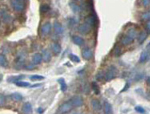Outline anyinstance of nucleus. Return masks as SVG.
<instances>
[{
    "label": "nucleus",
    "mask_w": 150,
    "mask_h": 114,
    "mask_svg": "<svg viewBox=\"0 0 150 114\" xmlns=\"http://www.w3.org/2000/svg\"><path fill=\"white\" fill-rule=\"evenodd\" d=\"M118 73V69L116 68V66L114 65H110L107 68V70L105 71V79L106 81H110V80L114 79L116 77V75Z\"/></svg>",
    "instance_id": "1"
},
{
    "label": "nucleus",
    "mask_w": 150,
    "mask_h": 114,
    "mask_svg": "<svg viewBox=\"0 0 150 114\" xmlns=\"http://www.w3.org/2000/svg\"><path fill=\"white\" fill-rule=\"evenodd\" d=\"M51 28H52V24L50 22H44L41 25L40 27V30H39V33H40V36L42 38L46 37L50 34V31H51Z\"/></svg>",
    "instance_id": "2"
},
{
    "label": "nucleus",
    "mask_w": 150,
    "mask_h": 114,
    "mask_svg": "<svg viewBox=\"0 0 150 114\" xmlns=\"http://www.w3.org/2000/svg\"><path fill=\"white\" fill-rule=\"evenodd\" d=\"M72 108H73V105H72L71 101H65L61 104V105L59 106V108H58V113L59 114H65V113H68L69 111L72 110Z\"/></svg>",
    "instance_id": "3"
},
{
    "label": "nucleus",
    "mask_w": 150,
    "mask_h": 114,
    "mask_svg": "<svg viewBox=\"0 0 150 114\" xmlns=\"http://www.w3.org/2000/svg\"><path fill=\"white\" fill-rule=\"evenodd\" d=\"M11 6L15 12H22L25 9V2L17 1V0H11Z\"/></svg>",
    "instance_id": "4"
},
{
    "label": "nucleus",
    "mask_w": 150,
    "mask_h": 114,
    "mask_svg": "<svg viewBox=\"0 0 150 114\" xmlns=\"http://www.w3.org/2000/svg\"><path fill=\"white\" fill-rule=\"evenodd\" d=\"M0 16H1V21L4 23H10L12 20V17L6 8L2 7L1 10H0Z\"/></svg>",
    "instance_id": "5"
},
{
    "label": "nucleus",
    "mask_w": 150,
    "mask_h": 114,
    "mask_svg": "<svg viewBox=\"0 0 150 114\" xmlns=\"http://www.w3.org/2000/svg\"><path fill=\"white\" fill-rule=\"evenodd\" d=\"M84 22L88 23L89 25H91L92 27H96L98 25V18H97V15L95 13H91L90 15H88L87 17L85 18Z\"/></svg>",
    "instance_id": "6"
},
{
    "label": "nucleus",
    "mask_w": 150,
    "mask_h": 114,
    "mask_svg": "<svg viewBox=\"0 0 150 114\" xmlns=\"http://www.w3.org/2000/svg\"><path fill=\"white\" fill-rule=\"evenodd\" d=\"M70 101H71L72 105H73V107H75V108H79L83 105V99H82V97L79 95L73 96L71 99H70Z\"/></svg>",
    "instance_id": "7"
},
{
    "label": "nucleus",
    "mask_w": 150,
    "mask_h": 114,
    "mask_svg": "<svg viewBox=\"0 0 150 114\" xmlns=\"http://www.w3.org/2000/svg\"><path fill=\"white\" fill-rule=\"evenodd\" d=\"M91 29H92V26L89 25V24L86 22L81 23L80 25L78 26V31L81 33V34H88V33L91 31Z\"/></svg>",
    "instance_id": "8"
},
{
    "label": "nucleus",
    "mask_w": 150,
    "mask_h": 114,
    "mask_svg": "<svg viewBox=\"0 0 150 114\" xmlns=\"http://www.w3.org/2000/svg\"><path fill=\"white\" fill-rule=\"evenodd\" d=\"M53 31H54V33L56 35H61L63 34V26L61 25V23L58 22V21H54V23H53Z\"/></svg>",
    "instance_id": "9"
},
{
    "label": "nucleus",
    "mask_w": 150,
    "mask_h": 114,
    "mask_svg": "<svg viewBox=\"0 0 150 114\" xmlns=\"http://www.w3.org/2000/svg\"><path fill=\"white\" fill-rule=\"evenodd\" d=\"M93 56V51L91 48L85 47L82 50V57L84 58V60H90Z\"/></svg>",
    "instance_id": "10"
},
{
    "label": "nucleus",
    "mask_w": 150,
    "mask_h": 114,
    "mask_svg": "<svg viewBox=\"0 0 150 114\" xmlns=\"http://www.w3.org/2000/svg\"><path fill=\"white\" fill-rule=\"evenodd\" d=\"M41 54H42L43 57V61L44 62H49L52 58V54H51V50L49 49H42L41 51Z\"/></svg>",
    "instance_id": "11"
},
{
    "label": "nucleus",
    "mask_w": 150,
    "mask_h": 114,
    "mask_svg": "<svg viewBox=\"0 0 150 114\" xmlns=\"http://www.w3.org/2000/svg\"><path fill=\"white\" fill-rule=\"evenodd\" d=\"M126 35L129 36L130 38H132L133 40H135L137 37H138V31L136 30V28L135 27H130L126 31Z\"/></svg>",
    "instance_id": "12"
},
{
    "label": "nucleus",
    "mask_w": 150,
    "mask_h": 114,
    "mask_svg": "<svg viewBox=\"0 0 150 114\" xmlns=\"http://www.w3.org/2000/svg\"><path fill=\"white\" fill-rule=\"evenodd\" d=\"M50 50H51L55 55H58L61 52V45L57 42H53L50 44Z\"/></svg>",
    "instance_id": "13"
},
{
    "label": "nucleus",
    "mask_w": 150,
    "mask_h": 114,
    "mask_svg": "<svg viewBox=\"0 0 150 114\" xmlns=\"http://www.w3.org/2000/svg\"><path fill=\"white\" fill-rule=\"evenodd\" d=\"M102 110H103L104 114H113L112 105H111V104L108 102V101H104Z\"/></svg>",
    "instance_id": "14"
},
{
    "label": "nucleus",
    "mask_w": 150,
    "mask_h": 114,
    "mask_svg": "<svg viewBox=\"0 0 150 114\" xmlns=\"http://www.w3.org/2000/svg\"><path fill=\"white\" fill-rule=\"evenodd\" d=\"M91 107L94 111H100L102 109L103 105H101L100 101L97 100V99H92L91 100Z\"/></svg>",
    "instance_id": "15"
},
{
    "label": "nucleus",
    "mask_w": 150,
    "mask_h": 114,
    "mask_svg": "<svg viewBox=\"0 0 150 114\" xmlns=\"http://www.w3.org/2000/svg\"><path fill=\"white\" fill-rule=\"evenodd\" d=\"M42 61H43V57H42V54H41V53H34V54H33V56H32L33 64L38 65Z\"/></svg>",
    "instance_id": "16"
},
{
    "label": "nucleus",
    "mask_w": 150,
    "mask_h": 114,
    "mask_svg": "<svg viewBox=\"0 0 150 114\" xmlns=\"http://www.w3.org/2000/svg\"><path fill=\"white\" fill-rule=\"evenodd\" d=\"M25 77V75H17V76H9L7 78V81L9 83H17L19 81H22V79Z\"/></svg>",
    "instance_id": "17"
},
{
    "label": "nucleus",
    "mask_w": 150,
    "mask_h": 114,
    "mask_svg": "<svg viewBox=\"0 0 150 114\" xmlns=\"http://www.w3.org/2000/svg\"><path fill=\"white\" fill-rule=\"evenodd\" d=\"M72 41L75 45L77 46H83L84 45V39L79 35H73L72 36Z\"/></svg>",
    "instance_id": "18"
},
{
    "label": "nucleus",
    "mask_w": 150,
    "mask_h": 114,
    "mask_svg": "<svg viewBox=\"0 0 150 114\" xmlns=\"http://www.w3.org/2000/svg\"><path fill=\"white\" fill-rule=\"evenodd\" d=\"M33 112V108L29 102L24 103V105L22 106V113L23 114H32Z\"/></svg>",
    "instance_id": "19"
},
{
    "label": "nucleus",
    "mask_w": 150,
    "mask_h": 114,
    "mask_svg": "<svg viewBox=\"0 0 150 114\" xmlns=\"http://www.w3.org/2000/svg\"><path fill=\"white\" fill-rule=\"evenodd\" d=\"M149 33L147 32L146 30H143V31H141V32H139L138 33V37H137V39H138V42L140 43V44H142V43L144 42L145 40H146V38H147V36H148Z\"/></svg>",
    "instance_id": "20"
},
{
    "label": "nucleus",
    "mask_w": 150,
    "mask_h": 114,
    "mask_svg": "<svg viewBox=\"0 0 150 114\" xmlns=\"http://www.w3.org/2000/svg\"><path fill=\"white\" fill-rule=\"evenodd\" d=\"M69 6H70V8H71V10H72V12H73V13L78 14L79 12L81 11V7L79 6L78 4H77L75 1L70 2V3H69Z\"/></svg>",
    "instance_id": "21"
},
{
    "label": "nucleus",
    "mask_w": 150,
    "mask_h": 114,
    "mask_svg": "<svg viewBox=\"0 0 150 114\" xmlns=\"http://www.w3.org/2000/svg\"><path fill=\"white\" fill-rule=\"evenodd\" d=\"M133 40L132 38H130L129 36H127V35H124L123 37L120 39V43L123 45V46H128V45H130L131 43L133 42Z\"/></svg>",
    "instance_id": "22"
},
{
    "label": "nucleus",
    "mask_w": 150,
    "mask_h": 114,
    "mask_svg": "<svg viewBox=\"0 0 150 114\" xmlns=\"http://www.w3.org/2000/svg\"><path fill=\"white\" fill-rule=\"evenodd\" d=\"M150 58V53L148 51H143L140 55V58H139V62L140 63H145L146 61H148Z\"/></svg>",
    "instance_id": "23"
},
{
    "label": "nucleus",
    "mask_w": 150,
    "mask_h": 114,
    "mask_svg": "<svg viewBox=\"0 0 150 114\" xmlns=\"http://www.w3.org/2000/svg\"><path fill=\"white\" fill-rule=\"evenodd\" d=\"M57 81H58V83H59V85H60V89H61V91L62 92L66 91L67 90V84H66V82H65L64 78H59Z\"/></svg>",
    "instance_id": "24"
},
{
    "label": "nucleus",
    "mask_w": 150,
    "mask_h": 114,
    "mask_svg": "<svg viewBox=\"0 0 150 114\" xmlns=\"http://www.w3.org/2000/svg\"><path fill=\"white\" fill-rule=\"evenodd\" d=\"M10 98L12 99V100L14 101H17V102H19V101H21L23 99L22 95H21L20 93H18V92H14V93H12L10 95Z\"/></svg>",
    "instance_id": "25"
},
{
    "label": "nucleus",
    "mask_w": 150,
    "mask_h": 114,
    "mask_svg": "<svg viewBox=\"0 0 150 114\" xmlns=\"http://www.w3.org/2000/svg\"><path fill=\"white\" fill-rule=\"evenodd\" d=\"M0 65H1V67H4V68L7 67V65H8L6 56L3 54V53H1V54H0Z\"/></svg>",
    "instance_id": "26"
},
{
    "label": "nucleus",
    "mask_w": 150,
    "mask_h": 114,
    "mask_svg": "<svg viewBox=\"0 0 150 114\" xmlns=\"http://www.w3.org/2000/svg\"><path fill=\"white\" fill-rule=\"evenodd\" d=\"M50 6L47 5V4H41L40 6V13L41 14H47L48 12L50 11Z\"/></svg>",
    "instance_id": "27"
},
{
    "label": "nucleus",
    "mask_w": 150,
    "mask_h": 114,
    "mask_svg": "<svg viewBox=\"0 0 150 114\" xmlns=\"http://www.w3.org/2000/svg\"><path fill=\"white\" fill-rule=\"evenodd\" d=\"M141 19H142V20H145L146 22H147V21H149L150 20V10L149 11H145L144 13H142Z\"/></svg>",
    "instance_id": "28"
},
{
    "label": "nucleus",
    "mask_w": 150,
    "mask_h": 114,
    "mask_svg": "<svg viewBox=\"0 0 150 114\" xmlns=\"http://www.w3.org/2000/svg\"><path fill=\"white\" fill-rule=\"evenodd\" d=\"M121 53H122L121 48L118 47V46H116L114 49H113V55H114V56H116V57L120 56V55H121Z\"/></svg>",
    "instance_id": "29"
},
{
    "label": "nucleus",
    "mask_w": 150,
    "mask_h": 114,
    "mask_svg": "<svg viewBox=\"0 0 150 114\" xmlns=\"http://www.w3.org/2000/svg\"><path fill=\"white\" fill-rule=\"evenodd\" d=\"M69 58H70V60L71 61H73V62H75V63H79L80 62V58H79L77 55H75V54H69Z\"/></svg>",
    "instance_id": "30"
},
{
    "label": "nucleus",
    "mask_w": 150,
    "mask_h": 114,
    "mask_svg": "<svg viewBox=\"0 0 150 114\" xmlns=\"http://www.w3.org/2000/svg\"><path fill=\"white\" fill-rule=\"evenodd\" d=\"M102 79H105V73L103 71H99L97 75H96V80L97 81H101Z\"/></svg>",
    "instance_id": "31"
},
{
    "label": "nucleus",
    "mask_w": 150,
    "mask_h": 114,
    "mask_svg": "<svg viewBox=\"0 0 150 114\" xmlns=\"http://www.w3.org/2000/svg\"><path fill=\"white\" fill-rule=\"evenodd\" d=\"M92 89H93V91H94V93L95 94H100V90H99V87L97 85V83L96 82H93L92 83Z\"/></svg>",
    "instance_id": "32"
},
{
    "label": "nucleus",
    "mask_w": 150,
    "mask_h": 114,
    "mask_svg": "<svg viewBox=\"0 0 150 114\" xmlns=\"http://www.w3.org/2000/svg\"><path fill=\"white\" fill-rule=\"evenodd\" d=\"M16 85L19 86V87H29V86H31L30 84L28 83V82H26V81H19L17 82V83H15Z\"/></svg>",
    "instance_id": "33"
},
{
    "label": "nucleus",
    "mask_w": 150,
    "mask_h": 114,
    "mask_svg": "<svg viewBox=\"0 0 150 114\" xmlns=\"http://www.w3.org/2000/svg\"><path fill=\"white\" fill-rule=\"evenodd\" d=\"M30 79L31 80H36V81H40V80H43L44 79V77L41 76V75H31L30 76Z\"/></svg>",
    "instance_id": "34"
},
{
    "label": "nucleus",
    "mask_w": 150,
    "mask_h": 114,
    "mask_svg": "<svg viewBox=\"0 0 150 114\" xmlns=\"http://www.w3.org/2000/svg\"><path fill=\"white\" fill-rule=\"evenodd\" d=\"M67 22H68V25L70 26V27H72V26H74L75 24L77 23V20L74 18H69L68 20H67Z\"/></svg>",
    "instance_id": "35"
},
{
    "label": "nucleus",
    "mask_w": 150,
    "mask_h": 114,
    "mask_svg": "<svg viewBox=\"0 0 150 114\" xmlns=\"http://www.w3.org/2000/svg\"><path fill=\"white\" fill-rule=\"evenodd\" d=\"M36 67L35 64H33V63H31V64H26L24 65V68H25L26 70H33Z\"/></svg>",
    "instance_id": "36"
},
{
    "label": "nucleus",
    "mask_w": 150,
    "mask_h": 114,
    "mask_svg": "<svg viewBox=\"0 0 150 114\" xmlns=\"http://www.w3.org/2000/svg\"><path fill=\"white\" fill-rule=\"evenodd\" d=\"M135 111L140 113V114H144L145 113V109L143 107H141V106H136V107H135Z\"/></svg>",
    "instance_id": "37"
},
{
    "label": "nucleus",
    "mask_w": 150,
    "mask_h": 114,
    "mask_svg": "<svg viewBox=\"0 0 150 114\" xmlns=\"http://www.w3.org/2000/svg\"><path fill=\"white\" fill-rule=\"evenodd\" d=\"M142 5H143L145 8H148L150 6V0H142Z\"/></svg>",
    "instance_id": "38"
},
{
    "label": "nucleus",
    "mask_w": 150,
    "mask_h": 114,
    "mask_svg": "<svg viewBox=\"0 0 150 114\" xmlns=\"http://www.w3.org/2000/svg\"><path fill=\"white\" fill-rule=\"evenodd\" d=\"M5 104V96L3 94L0 95V106H3Z\"/></svg>",
    "instance_id": "39"
},
{
    "label": "nucleus",
    "mask_w": 150,
    "mask_h": 114,
    "mask_svg": "<svg viewBox=\"0 0 150 114\" xmlns=\"http://www.w3.org/2000/svg\"><path fill=\"white\" fill-rule=\"evenodd\" d=\"M145 30H146L148 33H150V20L147 21L146 24H145Z\"/></svg>",
    "instance_id": "40"
},
{
    "label": "nucleus",
    "mask_w": 150,
    "mask_h": 114,
    "mask_svg": "<svg viewBox=\"0 0 150 114\" xmlns=\"http://www.w3.org/2000/svg\"><path fill=\"white\" fill-rule=\"evenodd\" d=\"M128 88H129V83H126V85H125L124 87H123V89H122V90H121V92H124V91H126Z\"/></svg>",
    "instance_id": "41"
},
{
    "label": "nucleus",
    "mask_w": 150,
    "mask_h": 114,
    "mask_svg": "<svg viewBox=\"0 0 150 114\" xmlns=\"http://www.w3.org/2000/svg\"><path fill=\"white\" fill-rule=\"evenodd\" d=\"M41 84H33V85H31L30 87H33V88H35V87H40Z\"/></svg>",
    "instance_id": "42"
},
{
    "label": "nucleus",
    "mask_w": 150,
    "mask_h": 114,
    "mask_svg": "<svg viewBox=\"0 0 150 114\" xmlns=\"http://www.w3.org/2000/svg\"><path fill=\"white\" fill-rule=\"evenodd\" d=\"M146 83H147V85H149V86H150V76H149V77H147Z\"/></svg>",
    "instance_id": "43"
},
{
    "label": "nucleus",
    "mask_w": 150,
    "mask_h": 114,
    "mask_svg": "<svg viewBox=\"0 0 150 114\" xmlns=\"http://www.w3.org/2000/svg\"><path fill=\"white\" fill-rule=\"evenodd\" d=\"M43 111H44V110H43L42 108H38V113H39V114H42Z\"/></svg>",
    "instance_id": "44"
},
{
    "label": "nucleus",
    "mask_w": 150,
    "mask_h": 114,
    "mask_svg": "<svg viewBox=\"0 0 150 114\" xmlns=\"http://www.w3.org/2000/svg\"><path fill=\"white\" fill-rule=\"evenodd\" d=\"M147 49H148V50H149V51H150V43H149V44H148V45H147Z\"/></svg>",
    "instance_id": "45"
},
{
    "label": "nucleus",
    "mask_w": 150,
    "mask_h": 114,
    "mask_svg": "<svg viewBox=\"0 0 150 114\" xmlns=\"http://www.w3.org/2000/svg\"><path fill=\"white\" fill-rule=\"evenodd\" d=\"M17 1H21V2H25L26 0H17Z\"/></svg>",
    "instance_id": "46"
},
{
    "label": "nucleus",
    "mask_w": 150,
    "mask_h": 114,
    "mask_svg": "<svg viewBox=\"0 0 150 114\" xmlns=\"http://www.w3.org/2000/svg\"><path fill=\"white\" fill-rule=\"evenodd\" d=\"M72 1H78V0H72Z\"/></svg>",
    "instance_id": "47"
}]
</instances>
